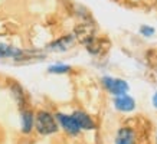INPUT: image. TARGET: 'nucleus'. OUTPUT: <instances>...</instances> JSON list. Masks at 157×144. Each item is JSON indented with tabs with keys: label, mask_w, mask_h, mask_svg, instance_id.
I'll use <instances>...</instances> for the list:
<instances>
[{
	"label": "nucleus",
	"mask_w": 157,
	"mask_h": 144,
	"mask_svg": "<svg viewBox=\"0 0 157 144\" xmlns=\"http://www.w3.org/2000/svg\"><path fill=\"white\" fill-rule=\"evenodd\" d=\"M14 51L13 49L7 48V46H3V45H0V56H7V55H13Z\"/></svg>",
	"instance_id": "1a4fd4ad"
},
{
	"label": "nucleus",
	"mask_w": 157,
	"mask_h": 144,
	"mask_svg": "<svg viewBox=\"0 0 157 144\" xmlns=\"http://www.w3.org/2000/svg\"><path fill=\"white\" fill-rule=\"evenodd\" d=\"M141 33L146 35V36H151V35L154 33V29L147 28V26H143V28H141Z\"/></svg>",
	"instance_id": "9d476101"
},
{
	"label": "nucleus",
	"mask_w": 157,
	"mask_h": 144,
	"mask_svg": "<svg viewBox=\"0 0 157 144\" xmlns=\"http://www.w3.org/2000/svg\"><path fill=\"white\" fill-rule=\"evenodd\" d=\"M69 71H71V66H68V65H53L49 68L51 74H67Z\"/></svg>",
	"instance_id": "6e6552de"
},
{
	"label": "nucleus",
	"mask_w": 157,
	"mask_h": 144,
	"mask_svg": "<svg viewBox=\"0 0 157 144\" xmlns=\"http://www.w3.org/2000/svg\"><path fill=\"white\" fill-rule=\"evenodd\" d=\"M72 115H74V118L76 120L78 125L81 127V130H92L94 127H95L92 118H91L88 114H85V112H82V111H76V112H74Z\"/></svg>",
	"instance_id": "39448f33"
},
{
	"label": "nucleus",
	"mask_w": 157,
	"mask_h": 144,
	"mask_svg": "<svg viewBox=\"0 0 157 144\" xmlns=\"http://www.w3.org/2000/svg\"><path fill=\"white\" fill-rule=\"evenodd\" d=\"M36 128L40 134H52L58 130L56 121L46 111H40L36 115Z\"/></svg>",
	"instance_id": "f257e3e1"
},
{
	"label": "nucleus",
	"mask_w": 157,
	"mask_h": 144,
	"mask_svg": "<svg viewBox=\"0 0 157 144\" xmlns=\"http://www.w3.org/2000/svg\"><path fill=\"white\" fill-rule=\"evenodd\" d=\"M114 104L115 107H117V110L120 111H133L134 107H136V102H134V100L131 98V97L128 95H117L114 100Z\"/></svg>",
	"instance_id": "20e7f679"
},
{
	"label": "nucleus",
	"mask_w": 157,
	"mask_h": 144,
	"mask_svg": "<svg viewBox=\"0 0 157 144\" xmlns=\"http://www.w3.org/2000/svg\"><path fill=\"white\" fill-rule=\"evenodd\" d=\"M56 118L59 120L61 125L63 127V130L69 133V134H78L81 127L78 125L76 120L74 118V115H65V114H58Z\"/></svg>",
	"instance_id": "7ed1b4c3"
},
{
	"label": "nucleus",
	"mask_w": 157,
	"mask_h": 144,
	"mask_svg": "<svg viewBox=\"0 0 157 144\" xmlns=\"http://www.w3.org/2000/svg\"><path fill=\"white\" fill-rule=\"evenodd\" d=\"M153 104H154V107H157V92L154 94V97H153Z\"/></svg>",
	"instance_id": "9b49d317"
},
{
	"label": "nucleus",
	"mask_w": 157,
	"mask_h": 144,
	"mask_svg": "<svg viewBox=\"0 0 157 144\" xmlns=\"http://www.w3.org/2000/svg\"><path fill=\"white\" fill-rule=\"evenodd\" d=\"M102 84L108 89L111 94L114 95H124L125 92L128 91V84L123 79H117V78H109L105 77L102 78Z\"/></svg>",
	"instance_id": "f03ea898"
},
{
	"label": "nucleus",
	"mask_w": 157,
	"mask_h": 144,
	"mask_svg": "<svg viewBox=\"0 0 157 144\" xmlns=\"http://www.w3.org/2000/svg\"><path fill=\"white\" fill-rule=\"evenodd\" d=\"M136 134L131 128H121L117 134V144H134Z\"/></svg>",
	"instance_id": "423d86ee"
},
{
	"label": "nucleus",
	"mask_w": 157,
	"mask_h": 144,
	"mask_svg": "<svg viewBox=\"0 0 157 144\" xmlns=\"http://www.w3.org/2000/svg\"><path fill=\"white\" fill-rule=\"evenodd\" d=\"M32 125H33V115H32V112L26 111L23 114V131L25 133H29L32 130Z\"/></svg>",
	"instance_id": "0eeeda50"
}]
</instances>
